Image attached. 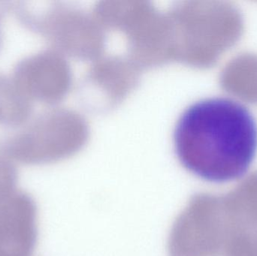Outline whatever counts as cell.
<instances>
[{
	"label": "cell",
	"mask_w": 257,
	"mask_h": 256,
	"mask_svg": "<svg viewBox=\"0 0 257 256\" xmlns=\"http://www.w3.org/2000/svg\"><path fill=\"white\" fill-rule=\"evenodd\" d=\"M181 165L211 183L243 177L257 152V124L242 104L228 98L203 99L181 114L174 131Z\"/></svg>",
	"instance_id": "obj_1"
},
{
	"label": "cell",
	"mask_w": 257,
	"mask_h": 256,
	"mask_svg": "<svg viewBox=\"0 0 257 256\" xmlns=\"http://www.w3.org/2000/svg\"><path fill=\"white\" fill-rule=\"evenodd\" d=\"M33 102L17 87L11 78L0 75V123L18 126L27 123Z\"/></svg>",
	"instance_id": "obj_3"
},
{
	"label": "cell",
	"mask_w": 257,
	"mask_h": 256,
	"mask_svg": "<svg viewBox=\"0 0 257 256\" xmlns=\"http://www.w3.org/2000/svg\"><path fill=\"white\" fill-rule=\"evenodd\" d=\"M18 172L13 161L0 155V199L17 191Z\"/></svg>",
	"instance_id": "obj_4"
},
{
	"label": "cell",
	"mask_w": 257,
	"mask_h": 256,
	"mask_svg": "<svg viewBox=\"0 0 257 256\" xmlns=\"http://www.w3.org/2000/svg\"><path fill=\"white\" fill-rule=\"evenodd\" d=\"M2 42V35H1V30H0V44Z\"/></svg>",
	"instance_id": "obj_5"
},
{
	"label": "cell",
	"mask_w": 257,
	"mask_h": 256,
	"mask_svg": "<svg viewBox=\"0 0 257 256\" xmlns=\"http://www.w3.org/2000/svg\"><path fill=\"white\" fill-rule=\"evenodd\" d=\"M38 239L37 206L22 191L0 199V256H32Z\"/></svg>",
	"instance_id": "obj_2"
}]
</instances>
